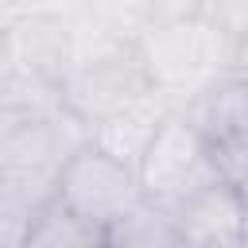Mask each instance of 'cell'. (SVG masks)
<instances>
[{
  "mask_svg": "<svg viewBox=\"0 0 248 248\" xmlns=\"http://www.w3.org/2000/svg\"><path fill=\"white\" fill-rule=\"evenodd\" d=\"M19 248H105V229L78 217L58 198H50L27 225Z\"/></svg>",
  "mask_w": 248,
  "mask_h": 248,
  "instance_id": "8992f818",
  "label": "cell"
},
{
  "mask_svg": "<svg viewBox=\"0 0 248 248\" xmlns=\"http://www.w3.org/2000/svg\"><path fill=\"white\" fill-rule=\"evenodd\" d=\"M170 112H178L174 101H167V97L155 93V89H143L140 97H132L128 105H120L112 116H105L101 124H93V128H89V143L101 147L105 155L128 163V167L136 170V159L143 155V147L151 143V136L159 132V124H163Z\"/></svg>",
  "mask_w": 248,
  "mask_h": 248,
  "instance_id": "5b68a950",
  "label": "cell"
},
{
  "mask_svg": "<svg viewBox=\"0 0 248 248\" xmlns=\"http://www.w3.org/2000/svg\"><path fill=\"white\" fill-rule=\"evenodd\" d=\"M151 19H190V16H209L213 19V0H147Z\"/></svg>",
  "mask_w": 248,
  "mask_h": 248,
  "instance_id": "ba28073f",
  "label": "cell"
},
{
  "mask_svg": "<svg viewBox=\"0 0 248 248\" xmlns=\"http://www.w3.org/2000/svg\"><path fill=\"white\" fill-rule=\"evenodd\" d=\"M54 198L74 209L78 217L93 221L97 229H108L116 217H124L132 205L143 202L136 170L112 155H105L93 143H81L58 170Z\"/></svg>",
  "mask_w": 248,
  "mask_h": 248,
  "instance_id": "3957f363",
  "label": "cell"
},
{
  "mask_svg": "<svg viewBox=\"0 0 248 248\" xmlns=\"http://www.w3.org/2000/svg\"><path fill=\"white\" fill-rule=\"evenodd\" d=\"M136 58L147 85L182 108L209 81L240 70V39L209 16L151 19L136 39Z\"/></svg>",
  "mask_w": 248,
  "mask_h": 248,
  "instance_id": "6da1fadb",
  "label": "cell"
},
{
  "mask_svg": "<svg viewBox=\"0 0 248 248\" xmlns=\"http://www.w3.org/2000/svg\"><path fill=\"white\" fill-rule=\"evenodd\" d=\"M0 54H4V27H0Z\"/></svg>",
  "mask_w": 248,
  "mask_h": 248,
  "instance_id": "30bf717a",
  "label": "cell"
},
{
  "mask_svg": "<svg viewBox=\"0 0 248 248\" xmlns=\"http://www.w3.org/2000/svg\"><path fill=\"white\" fill-rule=\"evenodd\" d=\"M143 89H151V85H147V78L140 70L136 46H132V50L74 62L58 81V101H62V108L70 116H78L85 128H93L105 116H112L120 105L140 97Z\"/></svg>",
  "mask_w": 248,
  "mask_h": 248,
  "instance_id": "277c9868",
  "label": "cell"
},
{
  "mask_svg": "<svg viewBox=\"0 0 248 248\" xmlns=\"http://www.w3.org/2000/svg\"><path fill=\"white\" fill-rule=\"evenodd\" d=\"M105 248H186L174 213L140 202L105 229Z\"/></svg>",
  "mask_w": 248,
  "mask_h": 248,
  "instance_id": "52a82bcc",
  "label": "cell"
},
{
  "mask_svg": "<svg viewBox=\"0 0 248 248\" xmlns=\"http://www.w3.org/2000/svg\"><path fill=\"white\" fill-rule=\"evenodd\" d=\"M39 116H43V112H39ZM23 120H31V116H23V112H16V108H4V105H0V163H4L8 140L16 136V128H19Z\"/></svg>",
  "mask_w": 248,
  "mask_h": 248,
  "instance_id": "9c48e42d",
  "label": "cell"
},
{
  "mask_svg": "<svg viewBox=\"0 0 248 248\" xmlns=\"http://www.w3.org/2000/svg\"><path fill=\"white\" fill-rule=\"evenodd\" d=\"M136 182H140L143 202L167 213L182 209L190 198L221 182L209 140L182 116V108L159 124V132L136 159Z\"/></svg>",
  "mask_w": 248,
  "mask_h": 248,
  "instance_id": "7a4b0ae2",
  "label": "cell"
}]
</instances>
